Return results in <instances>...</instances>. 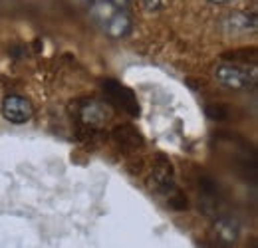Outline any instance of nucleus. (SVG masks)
<instances>
[{
    "mask_svg": "<svg viewBox=\"0 0 258 248\" xmlns=\"http://www.w3.org/2000/svg\"><path fill=\"white\" fill-rule=\"evenodd\" d=\"M167 205L173 211H185V209H189V201H187V197L179 189H175L173 193L167 195Z\"/></svg>",
    "mask_w": 258,
    "mask_h": 248,
    "instance_id": "11",
    "label": "nucleus"
},
{
    "mask_svg": "<svg viewBox=\"0 0 258 248\" xmlns=\"http://www.w3.org/2000/svg\"><path fill=\"white\" fill-rule=\"evenodd\" d=\"M149 189L153 193H159V195H169L177 189L175 187V171H173V165L167 157L159 155L155 159L153 169H151V177H149Z\"/></svg>",
    "mask_w": 258,
    "mask_h": 248,
    "instance_id": "3",
    "label": "nucleus"
},
{
    "mask_svg": "<svg viewBox=\"0 0 258 248\" xmlns=\"http://www.w3.org/2000/svg\"><path fill=\"white\" fill-rule=\"evenodd\" d=\"M169 4V0H143V6L147 12H157Z\"/></svg>",
    "mask_w": 258,
    "mask_h": 248,
    "instance_id": "13",
    "label": "nucleus"
},
{
    "mask_svg": "<svg viewBox=\"0 0 258 248\" xmlns=\"http://www.w3.org/2000/svg\"><path fill=\"white\" fill-rule=\"evenodd\" d=\"M256 16L252 12H232L223 22V28L228 34H248L256 32Z\"/></svg>",
    "mask_w": 258,
    "mask_h": 248,
    "instance_id": "6",
    "label": "nucleus"
},
{
    "mask_svg": "<svg viewBox=\"0 0 258 248\" xmlns=\"http://www.w3.org/2000/svg\"><path fill=\"white\" fill-rule=\"evenodd\" d=\"M213 78L226 90L248 92L256 86V66H238L232 62H221L213 68Z\"/></svg>",
    "mask_w": 258,
    "mask_h": 248,
    "instance_id": "1",
    "label": "nucleus"
},
{
    "mask_svg": "<svg viewBox=\"0 0 258 248\" xmlns=\"http://www.w3.org/2000/svg\"><path fill=\"white\" fill-rule=\"evenodd\" d=\"M80 119L84 127H90V129H101L105 121L109 119V111L107 107L101 103V101H86L82 107H80Z\"/></svg>",
    "mask_w": 258,
    "mask_h": 248,
    "instance_id": "5",
    "label": "nucleus"
},
{
    "mask_svg": "<svg viewBox=\"0 0 258 248\" xmlns=\"http://www.w3.org/2000/svg\"><path fill=\"white\" fill-rule=\"evenodd\" d=\"M225 58L232 60V64H248V60L254 64L256 62V50L254 48H244V50H238V52H228L225 54Z\"/></svg>",
    "mask_w": 258,
    "mask_h": 248,
    "instance_id": "10",
    "label": "nucleus"
},
{
    "mask_svg": "<svg viewBox=\"0 0 258 248\" xmlns=\"http://www.w3.org/2000/svg\"><path fill=\"white\" fill-rule=\"evenodd\" d=\"M2 115L10 123H26L34 115L32 103L20 95H8L2 101Z\"/></svg>",
    "mask_w": 258,
    "mask_h": 248,
    "instance_id": "4",
    "label": "nucleus"
},
{
    "mask_svg": "<svg viewBox=\"0 0 258 248\" xmlns=\"http://www.w3.org/2000/svg\"><path fill=\"white\" fill-rule=\"evenodd\" d=\"M217 232H219V236H221L223 240L230 242V240L236 238V234H238V226H236L234 220H230V218H221V220L217 222Z\"/></svg>",
    "mask_w": 258,
    "mask_h": 248,
    "instance_id": "9",
    "label": "nucleus"
},
{
    "mask_svg": "<svg viewBox=\"0 0 258 248\" xmlns=\"http://www.w3.org/2000/svg\"><path fill=\"white\" fill-rule=\"evenodd\" d=\"M111 135H113V141L125 151H135L143 145V137L133 125H117Z\"/></svg>",
    "mask_w": 258,
    "mask_h": 248,
    "instance_id": "7",
    "label": "nucleus"
},
{
    "mask_svg": "<svg viewBox=\"0 0 258 248\" xmlns=\"http://www.w3.org/2000/svg\"><path fill=\"white\" fill-rule=\"evenodd\" d=\"M103 93H105L107 101H109L113 107L125 111V113L133 115V117L139 115L137 97H135L133 92H131L129 88H125L123 84H119V82H115V80H105V82H103Z\"/></svg>",
    "mask_w": 258,
    "mask_h": 248,
    "instance_id": "2",
    "label": "nucleus"
},
{
    "mask_svg": "<svg viewBox=\"0 0 258 248\" xmlns=\"http://www.w3.org/2000/svg\"><path fill=\"white\" fill-rule=\"evenodd\" d=\"M211 4H219V6H225V4H234L236 0H209Z\"/></svg>",
    "mask_w": 258,
    "mask_h": 248,
    "instance_id": "14",
    "label": "nucleus"
},
{
    "mask_svg": "<svg viewBox=\"0 0 258 248\" xmlns=\"http://www.w3.org/2000/svg\"><path fill=\"white\" fill-rule=\"evenodd\" d=\"M205 109H207V115H209V117H213V119H217V121L226 119V111H225V107H223V105H207Z\"/></svg>",
    "mask_w": 258,
    "mask_h": 248,
    "instance_id": "12",
    "label": "nucleus"
},
{
    "mask_svg": "<svg viewBox=\"0 0 258 248\" xmlns=\"http://www.w3.org/2000/svg\"><path fill=\"white\" fill-rule=\"evenodd\" d=\"M103 30L107 32L109 36H113V38L127 36L129 32H131V18H129V14L127 12L115 10V12L103 22Z\"/></svg>",
    "mask_w": 258,
    "mask_h": 248,
    "instance_id": "8",
    "label": "nucleus"
}]
</instances>
